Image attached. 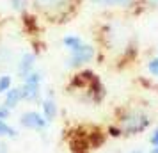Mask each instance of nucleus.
<instances>
[{"instance_id":"2eb2a0df","label":"nucleus","mask_w":158,"mask_h":153,"mask_svg":"<svg viewBox=\"0 0 158 153\" xmlns=\"http://www.w3.org/2000/svg\"><path fill=\"white\" fill-rule=\"evenodd\" d=\"M108 137H115V139H119V137H123V132H121V128H119V126H117V125H110V126H108Z\"/></svg>"},{"instance_id":"39448f33","label":"nucleus","mask_w":158,"mask_h":153,"mask_svg":"<svg viewBox=\"0 0 158 153\" xmlns=\"http://www.w3.org/2000/svg\"><path fill=\"white\" fill-rule=\"evenodd\" d=\"M18 123L22 125L23 128H27V130L39 132V134H43V132L48 128V125H50L43 117V114H41L39 110H25L22 116H20Z\"/></svg>"},{"instance_id":"dca6fc26","label":"nucleus","mask_w":158,"mask_h":153,"mask_svg":"<svg viewBox=\"0 0 158 153\" xmlns=\"http://www.w3.org/2000/svg\"><path fill=\"white\" fill-rule=\"evenodd\" d=\"M149 144H151V146H158V126H156L153 132H151V135H149Z\"/></svg>"},{"instance_id":"a211bd4d","label":"nucleus","mask_w":158,"mask_h":153,"mask_svg":"<svg viewBox=\"0 0 158 153\" xmlns=\"http://www.w3.org/2000/svg\"><path fill=\"white\" fill-rule=\"evenodd\" d=\"M0 153H9V146L0 139Z\"/></svg>"},{"instance_id":"6e6552de","label":"nucleus","mask_w":158,"mask_h":153,"mask_svg":"<svg viewBox=\"0 0 158 153\" xmlns=\"http://www.w3.org/2000/svg\"><path fill=\"white\" fill-rule=\"evenodd\" d=\"M2 98H4V102H2V105H4V107H7L11 112H13V110H16V107L23 102L20 86H13V87L9 89V91L2 96Z\"/></svg>"},{"instance_id":"7ed1b4c3","label":"nucleus","mask_w":158,"mask_h":153,"mask_svg":"<svg viewBox=\"0 0 158 153\" xmlns=\"http://www.w3.org/2000/svg\"><path fill=\"white\" fill-rule=\"evenodd\" d=\"M43 84H44V77L39 70L32 71L25 79H22L20 91H22L23 102H27V103L41 102V98H43Z\"/></svg>"},{"instance_id":"9d476101","label":"nucleus","mask_w":158,"mask_h":153,"mask_svg":"<svg viewBox=\"0 0 158 153\" xmlns=\"http://www.w3.org/2000/svg\"><path fill=\"white\" fill-rule=\"evenodd\" d=\"M85 43H87V41L82 36H78V34H68V36L62 37V46L68 50V53L78 50L80 46H84Z\"/></svg>"},{"instance_id":"1a4fd4ad","label":"nucleus","mask_w":158,"mask_h":153,"mask_svg":"<svg viewBox=\"0 0 158 153\" xmlns=\"http://www.w3.org/2000/svg\"><path fill=\"white\" fill-rule=\"evenodd\" d=\"M96 6L101 7H115V9H131L133 6H140L139 0H93Z\"/></svg>"},{"instance_id":"6ab92c4d","label":"nucleus","mask_w":158,"mask_h":153,"mask_svg":"<svg viewBox=\"0 0 158 153\" xmlns=\"http://www.w3.org/2000/svg\"><path fill=\"white\" fill-rule=\"evenodd\" d=\"M148 153H158V146H151V150Z\"/></svg>"},{"instance_id":"f3484780","label":"nucleus","mask_w":158,"mask_h":153,"mask_svg":"<svg viewBox=\"0 0 158 153\" xmlns=\"http://www.w3.org/2000/svg\"><path fill=\"white\" fill-rule=\"evenodd\" d=\"M140 2V6L144 7V2L148 4V6H151V7H158V0H139Z\"/></svg>"},{"instance_id":"4468645a","label":"nucleus","mask_w":158,"mask_h":153,"mask_svg":"<svg viewBox=\"0 0 158 153\" xmlns=\"http://www.w3.org/2000/svg\"><path fill=\"white\" fill-rule=\"evenodd\" d=\"M9 4H11V7L18 11V13H25L27 7H29V0H9Z\"/></svg>"},{"instance_id":"aec40b11","label":"nucleus","mask_w":158,"mask_h":153,"mask_svg":"<svg viewBox=\"0 0 158 153\" xmlns=\"http://www.w3.org/2000/svg\"><path fill=\"white\" fill-rule=\"evenodd\" d=\"M130 153H146V151H144V150H139V148H137V150H131Z\"/></svg>"},{"instance_id":"0eeeda50","label":"nucleus","mask_w":158,"mask_h":153,"mask_svg":"<svg viewBox=\"0 0 158 153\" xmlns=\"http://www.w3.org/2000/svg\"><path fill=\"white\" fill-rule=\"evenodd\" d=\"M36 64H37L36 52H25V53H22V57L18 61V68H16L18 77H20V79H25L27 75H30L32 71H36L37 70Z\"/></svg>"},{"instance_id":"f03ea898","label":"nucleus","mask_w":158,"mask_h":153,"mask_svg":"<svg viewBox=\"0 0 158 153\" xmlns=\"http://www.w3.org/2000/svg\"><path fill=\"white\" fill-rule=\"evenodd\" d=\"M115 125L121 128L123 135L133 137V135H139V134H144L146 130H149L151 117L140 109L123 107L115 112Z\"/></svg>"},{"instance_id":"ddd939ff","label":"nucleus","mask_w":158,"mask_h":153,"mask_svg":"<svg viewBox=\"0 0 158 153\" xmlns=\"http://www.w3.org/2000/svg\"><path fill=\"white\" fill-rule=\"evenodd\" d=\"M146 70L149 73L153 79H156L158 80V55H153V57L148 59V62H146Z\"/></svg>"},{"instance_id":"f8f14e48","label":"nucleus","mask_w":158,"mask_h":153,"mask_svg":"<svg viewBox=\"0 0 158 153\" xmlns=\"http://www.w3.org/2000/svg\"><path fill=\"white\" fill-rule=\"evenodd\" d=\"M15 86V80H13V75L9 73H2L0 75V96H4L9 89Z\"/></svg>"},{"instance_id":"f257e3e1","label":"nucleus","mask_w":158,"mask_h":153,"mask_svg":"<svg viewBox=\"0 0 158 153\" xmlns=\"http://www.w3.org/2000/svg\"><path fill=\"white\" fill-rule=\"evenodd\" d=\"M29 6H32V9L37 15H41L50 22L64 23L75 15L78 2L75 0H29Z\"/></svg>"},{"instance_id":"20e7f679","label":"nucleus","mask_w":158,"mask_h":153,"mask_svg":"<svg viewBox=\"0 0 158 153\" xmlns=\"http://www.w3.org/2000/svg\"><path fill=\"white\" fill-rule=\"evenodd\" d=\"M94 59H96V48L93 45L85 43L84 46H80L78 50L68 53L66 66L71 68V70H84L89 62H93Z\"/></svg>"},{"instance_id":"9b49d317","label":"nucleus","mask_w":158,"mask_h":153,"mask_svg":"<svg viewBox=\"0 0 158 153\" xmlns=\"http://www.w3.org/2000/svg\"><path fill=\"white\" fill-rule=\"evenodd\" d=\"M18 137V130H16L13 125L9 123V119L0 121V139H16Z\"/></svg>"},{"instance_id":"423d86ee","label":"nucleus","mask_w":158,"mask_h":153,"mask_svg":"<svg viewBox=\"0 0 158 153\" xmlns=\"http://www.w3.org/2000/svg\"><path fill=\"white\" fill-rule=\"evenodd\" d=\"M39 112L43 114V117L48 123H53L59 117V105H57L53 91H50L46 96L41 98V102H39Z\"/></svg>"}]
</instances>
